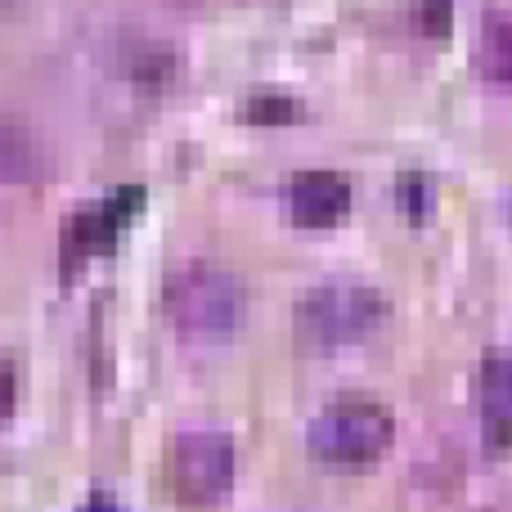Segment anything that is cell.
Instances as JSON below:
<instances>
[{"mask_svg":"<svg viewBox=\"0 0 512 512\" xmlns=\"http://www.w3.org/2000/svg\"><path fill=\"white\" fill-rule=\"evenodd\" d=\"M167 319L185 342H225L248 315V292L230 270L212 261H185L167 274L162 288Z\"/></svg>","mask_w":512,"mask_h":512,"instance_id":"cell-1","label":"cell"},{"mask_svg":"<svg viewBox=\"0 0 512 512\" xmlns=\"http://www.w3.org/2000/svg\"><path fill=\"white\" fill-rule=\"evenodd\" d=\"M297 342L306 351H337L364 342L387 319V297L369 283H319L292 310Z\"/></svg>","mask_w":512,"mask_h":512,"instance_id":"cell-2","label":"cell"},{"mask_svg":"<svg viewBox=\"0 0 512 512\" xmlns=\"http://www.w3.org/2000/svg\"><path fill=\"white\" fill-rule=\"evenodd\" d=\"M396 418L378 400H337L310 423V454L324 468L364 472L391 450Z\"/></svg>","mask_w":512,"mask_h":512,"instance_id":"cell-3","label":"cell"},{"mask_svg":"<svg viewBox=\"0 0 512 512\" xmlns=\"http://www.w3.org/2000/svg\"><path fill=\"white\" fill-rule=\"evenodd\" d=\"M167 481L180 508H216L234 486V441L225 432H180L167 450Z\"/></svg>","mask_w":512,"mask_h":512,"instance_id":"cell-4","label":"cell"},{"mask_svg":"<svg viewBox=\"0 0 512 512\" xmlns=\"http://www.w3.org/2000/svg\"><path fill=\"white\" fill-rule=\"evenodd\" d=\"M140 207H144V189H135V185L117 189V194L99 198L90 207H77L68 230H63V274L77 270V261L86 265L90 256L113 252L122 230L140 216Z\"/></svg>","mask_w":512,"mask_h":512,"instance_id":"cell-5","label":"cell"},{"mask_svg":"<svg viewBox=\"0 0 512 512\" xmlns=\"http://www.w3.org/2000/svg\"><path fill=\"white\" fill-rule=\"evenodd\" d=\"M288 212L306 230H328L351 212V185L337 171H301L288 185Z\"/></svg>","mask_w":512,"mask_h":512,"instance_id":"cell-6","label":"cell"},{"mask_svg":"<svg viewBox=\"0 0 512 512\" xmlns=\"http://www.w3.org/2000/svg\"><path fill=\"white\" fill-rule=\"evenodd\" d=\"M50 149L18 117H0V185H32L50 176Z\"/></svg>","mask_w":512,"mask_h":512,"instance_id":"cell-7","label":"cell"},{"mask_svg":"<svg viewBox=\"0 0 512 512\" xmlns=\"http://www.w3.org/2000/svg\"><path fill=\"white\" fill-rule=\"evenodd\" d=\"M477 72H481L486 81L512 86V18H508V14H490L486 27H481Z\"/></svg>","mask_w":512,"mask_h":512,"instance_id":"cell-8","label":"cell"},{"mask_svg":"<svg viewBox=\"0 0 512 512\" xmlns=\"http://www.w3.org/2000/svg\"><path fill=\"white\" fill-rule=\"evenodd\" d=\"M486 409L499 427L512 423V355L486 364Z\"/></svg>","mask_w":512,"mask_h":512,"instance_id":"cell-9","label":"cell"},{"mask_svg":"<svg viewBox=\"0 0 512 512\" xmlns=\"http://www.w3.org/2000/svg\"><path fill=\"white\" fill-rule=\"evenodd\" d=\"M301 117H306V108L288 95H252L243 104V122H252V126H292Z\"/></svg>","mask_w":512,"mask_h":512,"instance_id":"cell-10","label":"cell"},{"mask_svg":"<svg viewBox=\"0 0 512 512\" xmlns=\"http://www.w3.org/2000/svg\"><path fill=\"white\" fill-rule=\"evenodd\" d=\"M400 207H405L409 216H414V221H427V212H432V180L427 176H400Z\"/></svg>","mask_w":512,"mask_h":512,"instance_id":"cell-11","label":"cell"},{"mask_svg":"<svg viewBox=\"0 0 512 512\" xmlns=\"http://www.w3.org/2000/svg\"><path fill=\"white\" fill-rule=\"evenodd\" d=\"M454 0H418V27L423 36H450Z\"/></svg>","mask_w":512,"mask_h":512,"instance_id":"cell-12","label":"cell"},{"mask_svg":"<svg viewBox=\"0 0 512 512\" xmlns=\"http://www.w3.org/2000/svg\"><path fill=\"white\" fill-rule=\"evenodd\" d=\"M9 409H14V373L0 364V423L9 418Z\"/></svg>","mask_w":512,"mask_h":512,"instance_id":"cell-13","label":"cell"},{"mask_svg":"<svg viewBox=\"0 0 512 512\" xmlns=\"http://www.w3.org/2000/svg\"><path fill=\"white\" fill-rule=\"evenodd\" d=\"M81 512H122V504H113L108 495H95V499H90V504L81 508Z\"/></svg>","mask_w":512,"mask_h":512,"instance_id":"cell-14","label":"cell"}]
</instances>
